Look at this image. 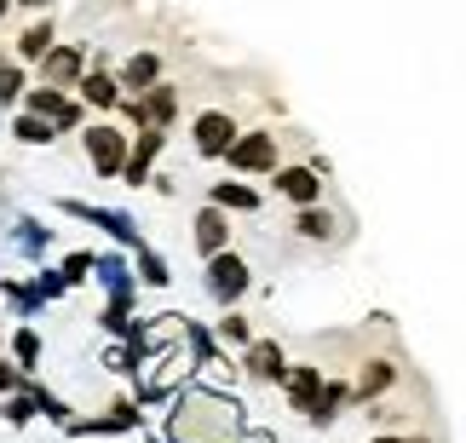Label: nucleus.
<instances>
[{"label":"nucleus","instance_id":"obj_1","mask_svg":"<svg viewBox=\"0 0 466 443\" xmlns=\"http://www.w3.org/2000/svg\"><path fill=\"white\" fill-rule=\"evenodd\" d=\"M242 432H248V409L230 392L185 380L167 398V438L173 443H242Z\"/></svg>","mask_w":466,"mask_h":443},{"label":"nucleus","instance_id":"obj_2","mask_svg":"<svg viewBox=\"0 0 466 443\" xmlns=\"http://www.w3.org/2000/svg\"><path fill=\"white\" fill-rule=\"evenodd\" d=\"M58 214H69V219H81V225H93V230H104L116 247H127V254H138L145 247V225H138L127 207H104V202H81V196H58Z\"/></svg>","mask_w":466,"mask_h":443},{"label":"nucleus","instance_id":"obj_3","mask_svg":"<svg viewBox=\"0 0 466 443\" xmlns=\"http://www.w3.org/2000/svg\"><path fill=\"white\" fill-rule=\"evenodd\" d=\"M202 288H208V299L219 311H230V306H242L248 288H254V265H248L237 247H225V254L202 259Z\"/></svg>","mask_w":466,"mask_h":443},{"label":"nucleus","instance_id":"obj_4","mask_svg":"<svg viewBox=\"0 0 466 443\" xmlns=\"http://www.w3.org/2000/svg\"><path fill=\"white\" fill-rule=\"evenodd\" d=\"M81 150H86V167L98 173V179H121V167H127V150L133 138L116 127V121H86V127L76 133Z\"/></svg>","mask_w":466,"mask_h":443},{"label":"nucleus","instance_id":"obj_5","mask_svg":"<svg viewBox=\"0 0 466 443\" xmlns=\"http://www.w3.org/2000/svg\"><path fill=\"white\" fill-rule=\"evenodd\" d=\"M225 167L237 173V179H271V173L282 167V145H277V133H237V145L225 150Z\"/></svg>","mask_w":466,"mask_h":443},{"label":"nucleus","instance_id":"obj_6","mask_svg":"<svg viewBox=\"0 0 466 443\" xmlns=\"http://www.w3.org/2000/svg\"><path fill=\"white\" fill-rule=\"evenodd\" d=\"M17 110L46 116L58 133H81V127H86V104H81L76 93H64V86H46V81H35L29 93H24V104H17Z\"/></svg>","mask_w":466,"mask_h":443},{"label":"nucleus","instance_id":"obj_7","mask_svg":"<svg viewBox=\"0 0 466 443\" xmlns=\"http://www.w3.org/2000/svg\"><path fill=\"white\" fill-rule=\"evenodd\" d=\"M145 427H150L145 403H138V398H121V403H110L104 415L69 420V427H64V438H127V432H145Z\"/></svg>","mask_w":466,"mask_h":443},{"label":"nucleus","instance_id":"obj_8","mask_svg":"<svg viewBox=\"0 0 466 443\" xmlns=\"http://www.w3.org/2000/svg\"><path fill=\"white\" fill-rule=\"evenodd\" d=\"M121 116H127L133 127H167V133H173V121H178V93H173L167 81H156L150 93L121 98Z\"/></svg>","mask_w":466,"mask_h":443},{"label":"nucleus","instance_id":"obj_9","mask_svg":"<svg viewBox=\"0 0 466 443\" xmlns=\"http://www.w3.org/2000/svg\"><path fill=\"white\" fill-rule=\"evenodd\" d=\"M161 150H167V127H138V133H133V150H127V167H121V185L150 190Z\"/></svg>","mask_w":466,"mask_h":443},{"label":"nucleus","instance_id":"obj_10","mask_svg":"<svg viewBox=\"0 0 466 443\" xmlns=\"http://www.w3.org/2000/svg\"><path fill=\"white\" fill-rule=\"evenodd\" d=\"M237 116H225V110H202L190 121V138H196V156H202V162H225V150L237 145Z\"/></svg>","mask_w":466,"mask_h":443},{"label":"nucleus","instance_id":"obj_11","mask_svg":"<svg viewBox=\"0 0 466 443\" xmlns=\"http://www.w3.org/2000/svg\"><path fill=\"white\" fill-rule=\"evenodd\" d=\"M277 196H289L294 207H317L322 202V167L317 162H299V167H277L271 173Z\"/></svg>","mask_w":466,"mask_h":443},{"label":"nucleus","instance_id":"obj_12","mask_svg":"<svg viewBox=\"0 0 466 443\" xmlns=\"http://www.w3.org/2000/svg\"><path fill=\"white\" fill-rule=\"evenodd\" d=\"M190 242H196V254H202V259L225 254V247H230V214H225V207H213V202H202V207H196V225H190Z\"/></svg>","mask_w":466,"mask_h":443},{"label":"nucleus","instance_id":"obj_13","mask_svg":"<svg viewBox=\"0 0 466 443\" xmlns=\"http://www.w3.org/2000/svg\"><path fill=\"white\" fill-rule=\"evenodd\" d=\"M242 368H248V380L282 386V375H289V351H282L277 340H259L254 334V346H242Z\"/></svg>","mask_w":466,"mask_h":443},{"label":"nucleus","instance_id":"obj_14","mask_svg":"<svg viewBox=\"0 0 466 443\" xmlns=\"http://www.w3.org/2000/svg\"><path fill=\"white\" fill-rule=\"evenodd\" d=\"M35 69H41L46 86H64V93H76V81L86 76V46H52Z\"/></svg>","mask_w":466,"mask_h":443},{"label":"nucleus","instance_id":"obj_15","mask_svg":"<svg viewBox=\"0 0 466 443\" xmlns=\"http://www.w3.org/2000/svg\"><path fill=\"white\" fill-rule=\"evenodd\" d=\"M6 237H12V247H17L24 259L41 265V259L52 254V237H58V230H52L46 219H35V214H12V230H6Z\"/></svg>","mask_w":466,"mask_h":443},{"label":"nucleus","instance_id":"obj_16","mask_svg":"<svg viewBox=\"0 0 466 443\" xmlns=\"http://www.w3.org/2000/svg\"><path fill=\"white\" fill-rule=\"evenodd\" d=\"M178 328H185V346H190V368L202 375V368H225V346L219 334L208 323H196V317H178Z\"/></svg>","mask_w":466,"mask_h":443},{"label":"nucleus","instance_id":"obj_17","mask_svg":"<svg viewBox=\"0 0 466 443\" xmlns=\"http://www.w3.org/2000/svg\"><path fill=\"white\" fill-rule=\"evenodd\" d=\"M322 368L317 363H289V375H282V398H289V409L294 415H306L311 403H317V392H322Z\"/></svg>","mask_w":466,"mask_h":443},{"label":"nucleus","instance_id":"obj_18","mask_svg":"<svg viewBox=\"0 0 466 443\" xmlns=\"http://www.w3.org/2000/svg\"><path fill=\"white\" fill-rule=\"evenodd\" d=\"M208 202L213 207H225V214H259L265 196H259V185H248V179H219V185H208Z\"/></svg>","mask_w":466,"mask_h":443},{"label":"nucleus","instance_id":"obj_19","mask_svg":"<svg viewBox=\"0 0 466 443\" xmlns=\"http://www.w3.org/2000/svg\"><path fill=\"white\" fill-rule=\"evenodd\" d=\"M93 282H98L104 294L138 288V277H133V254H127V247H110V254H93Z\"/></svg>","mask_w":466,"mask_h":443},{"label":"nucleus","instance_id":"obj_20","mask_svg":"<svg viewBox=\"0 0 466 443\" xmlns=\"http://www.w3.org/2000/svg\"><path fill=\"white\" fill-rule=\"evenodd\" d=\"M76 98L86 104V110H121V81L110 76V69H86V76L76 81Z\"/></svg>","mask_w":466,"mask_h":443},{"label":"nucleus","instance_id":"obj_21","mask_svg":"<svg viewBox=\"0 0 466 443\" xmlns=\"http://www.w3.org/2000/svg\"><path fill=\"white\" fill-rule=\"evenodd\" d=\"M116 81H121V98L150 93V86L161 81V52H150V46H145V52H133V58L121 64V76H116Z\"/></svg>","mask_w":466,"mask_h":443},{"label":"nucleus","instance_id":"obj_22","mask_svg":"<svg viewBox=\"0 0 466 443\" xmlns=\"http://www.w3.org/2000/svg\"><path fill=\"white\" fill-rule=\"evenodd\" d=\"M346 403H351V380H322V392H317V403L306 409V420L317 432H329L339 415H346Z\"/></svg>","mask_w":466,"mask_h":443},{"label":"nucleus","instance_id":"obj_23","mask_svg":"<svg viewBox=\"0 0 466 443\" xmlns=\"http://www.w3.org/2000/svg\"><path fill=\"white\" fill-rule=\"evenodd\" d=\"M52 46H58V24H52V17H35V24L12 41V58L17 64H41Z\"/></svg>","mask_w":466,"mask_h":443},{"label":"nucleus","instance_id":"obj_24","mask_svg":"<svg viewBox=\"0 0 466 443\" xmlns=\"http://www.w3.org/2000/svg\"><path fill=\"white\" fill-rule=\"evenodd\" d=\"M0 299L12 306V317H17V323H35V317L46 311V299L35 294V282H29V277H0Z\"/></svg>","mask_w":466,"mask_h":443},{"label":"nucleus","instance_id":"obj_25","mask_svg":"<svg viewBox=\"0 0 466 443\" xmlns=\"http://www.w3.org/2000/svg\"><path fill=\"white\" fill-rule=\"evenodd\" d=\"M133 277H138V288H173V265H167V254L161 247H138L133 254Z\"/></svg>","mask_w":466,"mask_h":443},{"label":"nucleus","instance_id":"obj_26","mask_svg":"<svg viewBox=\"0 0 466 443\" xmlns=\"http://www.w3.org/2000/svg\"><path fill=\"white\" fill-rule=\"evenodd\" d=\"M133 299H138V288H121V294H104V311H98V328L110 334V340H121L127 334V323H133Z\"/></svg>","mask_w":466,"mask_h":443},{"label":"nucleus","instance_id":"obj_27","mask_svg":"<svg viewBox=\"0 0 466 443\" xmlns=\"http://www.w3.org/2000/svg\"><path fill=\"white\" fill-rule=\"evenodd\" d=\"M386 386H398V368H391L386 357H374V363H363V375L351 380V403H369V398H380Z\"/></svg>","mask_w":466,"mask_h":443},{"label":"nucleus","instance_id":"obj_28","mask_svg":"<svg viewBox=\"0 0 466 443\" xmlns=\"http://www.w3.org/2000/svg\"><path fill=\"white\" fill-rule=\"evenodd\" d=\"M294 230H299L306 242H334V237H339V219L317 202V207H294Z\"/></svg>","mask_w":466,"mask_h":443},{"label":"nucleus","instance_id":"obj_29","mask_svg":"<svg viewBox=\"0 0 466 443\" xmlns=\"http://www.w3.org/2000/svg\"><path fill=\"white\" fill-rule=\"evenodd\" d=\"M12 138H17V145H35V150H41V145H58V127H52V121L46 116H29V110H12Z\"/></svg>","mask_w":466,"mask_h":443},{"label":"nucleus","instance_id":"obj_30","mask_svg":"<svg viewBox=\"0 0 466 443\" xmlns=\"http://www.w3.org/2000/svg\"><path fill=\"white\" fill-rule=\"evenodd\" d=\"M24 93H29V69L17 64V58H12V64H0V110L12 116L17 104H24Z\"/></svg>","mask_w":466,"mask_h":443},{"label":"nucleus","instance_id":"obj_31","mask_svg":"<svg viewBox=\"0 0 466 443\" xmlns=\"http://www.w3.org/2000/svg\"><path fill=\"white\" fill-rule=\"evenodd\" d=\"M213 334H219V346H254V317H242L237 306H230L225 317H219V323H213Z\"/></svg>","mask_w":466,"mask_h":443},{"label":"nucleus","instance_id":"obj_32","mask_svg":"<svg viewBox=\"0 0 466 443\" xmlns=\"http://www.w3.org/2000/svg\"><path fill=\"white\" fill-rule=\"evenodd\" d=\"M0 420H6L12 432H24L29 420H41V409H35V392L24 386V392H12V398H0Z\"/></svg>","mask_w":466,"mask_h":443},{"label":"nucleus","instance_id":"obj_33","mask_svg":"<svg viewBox=\"0 0 466 443\" xmlns=\"http://www.w3.org/2000/svg\"><path fill=\"white\" fill-rule=\"evenodd\" d=\"M29 392H35V409H41V420H52V427H69V420H76V409H69V403L58 398V392H46V386L41 380H29Z\"/></svg>","mask_w":466,"mask_h":443},{"label":"nucleus","instance_id":"obj_34","mask_svg":"<svg viewBox=\"0 0 466 443\" xmlns=\"http://www.w3.org/2000/svg\"><path fill=\"white\" fill-rule=\"evenodd\" d=\"M12 363H17V368H29V375H35V363H41V334H35L29 323H17V328H12Z\"/></svg>","mask_w":466,"mask_h":443},{"label":"nucleus","instance_id":"obj_35","mask_svg":"<svg viewBox=\"0 0 466 443\" xmlns=\"http://www.w3.org/2000/svg\"><path fill=\"white\" fill-rule=\"evenodd\" d=\"M58 271H64L69 288H81V282H93V254H86V247H76V254L58 259Z\"/></svg>","mask_w":466,"mask_h":443},{"label":"nucleus","instance_id":"obj_36","mask_svg":"<svg viewBox=\"0 0 466 443\" xmlns=\"http://www.w3.org/2000/svg\"><path fill=\"white\" fill-rule=\"evenodd\" d=\"M29 282H35V294H41L46 306H52V299H64V294H69V282H64V271H58V265H41V271H35Z\"/></svg>","mask_w":466,"mask_h":443},{"label":"nucleus","instance_id":"obj_37","mask_svg":"<svg viewBox=\"0 0 466 443\" xmlns=\"http://www.w3.org/2000/svg\"><path fill=\"white\" fill-rule=\"evenodd\" d=\"M35 375H29V368H17L12 357H0V398H12V392H24V386H29Z\"/></svg>","mask_w":466,"mask_h":443},{"label":"nucleus","instance_id":"obj_38","mask_svg":"<svg viewBox=\"0 0 466 443\" xmlns=\"http://www.w3.org/2000/svg\"><path fill=\"white\" fill-rule=\"evenodd\" d=\"M242 443H277V432H271V427H248Z\"/></svg>","mask_w":466,"mask_h":443},{"label":"nucleus","instance_id":"obj_39","mask_svg":"<svg viewBox=\"0 0 466 443\" xmlns=\"http://www.w3.org/2000/svg\"><path fill=\"white\" fill-rule=\"evenodd\" d=\"M374 443H426V438H403V432H380Z\"/></svg>","mask_w":466,"mask_h":443},{"label":"nucleus","instance_id":"obj_40","mask_svg":"<svg viewBox=\"0 0 466 443\" xmlns=\"http://www.w3.org/2000/svg\"><path fill=\"white\" fill-rule=\"evenodd\" d=\"M12 6H24V12H46L52 0H12Z\"/></svg>","mask_w":466,"mask_h":443},{"label":"nucleus","instance_id":"obj_41","mask_svg":"<svg viewBox=\"0 0 466 443\" xmlns=\"http://www.w3.org/2000/svg\"><path fill=\"white\" fill-rule=\"evenodd\" d=\"M138 438H145V443H173L167 432H150V427H145V432H138Z\"/></svg>","mask_w":466,"mask_h":443},{"label":"nucleus","instance_id":"obj_42","mask_svg":"<svg viewBox=\"0 0 466 443\" xmlns=\"http://www.w3.org/2000/svg\"><path fill=\"white\" fill-rule=\"evenodd\" d=\"M0 64H12V46L6 41H0Z\"/></svg>","mask_w":466,"mask_h":443},{"label":"nucleus","instance_id":"obj_43","mask_svg":"<svg viewBox=\"0 0 466 443\" xmlns=\"http://www.w3.org/2000/svg\"><path fill=\"white\" fill-rule=\"evenodd\" d=\"M6 12H12V0H0V17H6Z\"/></svg>","mask_w":466,"mask_h":443}]
</instances>
